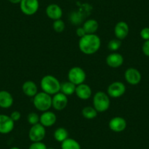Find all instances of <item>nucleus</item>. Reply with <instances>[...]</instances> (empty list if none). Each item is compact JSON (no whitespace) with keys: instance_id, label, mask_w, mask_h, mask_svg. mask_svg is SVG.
<instances>
[{"instance_id":"31","label":"nucleus","mask_w":149,"mask_h":149,"mask_svg":"<svg viewBox=\"0 0 149 149\" xmlns=\"http://www.w3.org/2000/svg\"><path fill=\"white\" fill-rule=\"evenodd\" d=\"M142 51L146 56L149 57V40H146L142 45Z\"/></svg>"},{"instance_id":"1","label":"nucleus","mask_w":149,"mask_h":149,"mask_svg":"<svg viewBox=\"0 0 149 149\" xmlns=\"http://www.w3.org/2000/svg\"><path fill=\"white\" fill-rule=\"evenodd\" d=\"M79 49L86 55L96 54L101 47V39L96 34H86L80 38L78 42Z\"/></svg>"},{"instance_id":"32","label":"nucleus","mask_w":149,"mask_h":149,"mask_svg":"<svg viewBox=\"0 0 149 149\" xmlns=\"http://www.w3.org/2000/svg\"><path fill=\"white\" fill-rule=\"evenodd\" d=\"M76 34L77 35H78V37H79L80 38H81V37H84V36L86 34V31L84 30V29L82 27H78V29H76Z\"/></svg>"},{"instance_id":"18","label":"nucleus","mask_w":149,"mask_h":149,"mask_svg":"<svg viewBox=\"0 0 149 149\" xmlns=\"http://www.w3.org/2000/svg\"><path fill=\"white\" fill-rule=\"evenodd\" d=\"M13 97L9 91L6 90L0 91V107L8 109L13 104Z\"/></svg>"},{"instance_id":"23","label":"nucleus","mask_w":149,"mask_h":149,"mask_svg":"<svg viewBox=\"0 0 149 149\" xmlns=\"http://www.w3.org/2000/svg\"><path fill=\"white\" fill-rule=\"evenodd\" d=\"M61 149H81V146L76 140L68 137L61 143Z\"/></svg>"},{"instance_id":"20","label":"nucleus","mask_w":149,"mask_h":149,"mask_svg":"<svg viewBox=\"0 0 149 149\" xmlns=\"http://www.w3.org/2000/svg\"><path fill=\"white\" fill-rule=\"evenodd\" d=\"M83 28L86 34H95L99 29V24L97 20L88 19L84 23Z\"/></svg>"},{"instance_id":"11","label":"nucleus","mask_w":149,"mask_h":149,"mask_svg":"<svg viewBox=\"0 0 149 149\" xmlns=\"http://www.w3.org/2000/svg\"><path fill=\"white\" fill-rule=\"evenodd\" d=\"M108 127L111 131L114 132H122L127 127V122L123 117L116 116L112 118L108 123Z\"/></svg>"},{"instance_id":"29","label":"nucleus","mask_w":149,"mask_h":149,"mask_svg":"<svg viewBox=\"0 0 149 149\" xmlns=\"http://www.w3.org/2000/svg\"><path fill=\"white\" fill-rule=\"evenodd\" d=\"M140 37L145 41L149 40V27H145L142 29L140 32Z\"/></svg>"},{"instance_id":"16","label":"nucleus","mask_w":149,"mask_h":149,"mask_svg":"<svg viewBox=\"0 0 149 149\" xmlns=\"http://www.w3.org/2000/svg\"><path fill=\"white\" fill-rule=\"evenodd\" d=\"M45 13L48 18L53 21L61 19L63 15V10L57 4H50L45 10Z\"/></svg>"},{"instance_id":"26","label":"nucleus","mask_w":149,"mask_h":149,"mask_svg":"<svg viewBox=\"0 0 149 149\" xmlns=\"http://www.w3.org/2000/svg\"><path fill=\"white\" fill-rule=\"evenodd\" d=\"M53 29L57 33H61L65 29V24L61 19L56 20L53 23Z\"/></svg>"},{"instance_id":"13","label":"nucleus","mask_w":149,"mask_h":149,"mask_svg":"<svg viewBox=\"0 0 149 149\" xmlns=\"http://www.w3.org/2000/svg\"><path fill=\"white\" fill-rule=\"evenodd\" d=\"M56 121V115L55 114V113L51 111V110L42 112V113L40 116V123L45 128L54 126Z\"/></svg>"},{"instance_id":"19","label":"nucleus","mask_w":149,"mask_h":149,"mask_svg":"<svg viewBox=\"0 0 149 149\" xmlns=\"http://www.w3.org/2000/svg\"><path fill=\"white\" fill-rule=\"evenodd\" d=\"M22 91L26 96L29 97H34L38 93V87L37 84L32 81H26L23 84Z\"/></svg>"},{"instance_id":"8","label":"nucleus","mask_w":149,"mask_h":149,"mask_svg":"<svg viewBox=\"0 0 149 149\" xmlns=\"http://www.w3.org/2000/svg\"><path fill=\"white\" fill-rule=\"evenodd\" d=\"M126 86L121 81H115L108 86L107 88V94L110 98L117 99L122 97L126 92Z\"/></svg>"},{"instance_id":"2","label":"nucleus","mask_w":149,"mask_h":149,"mask_svg":"<svg viewBox=\"0 0 149 149\" xmlns=\"http://www.w3.org/2000/svg\"><path fill=\"white\" fill-rule=\"evenodd\" d=\"M40 87L42 91L54 96L60 92L61 83L57 78L52 74H46L42 78L40 81Z\"/></svg>"},{"instance_id":"5","label":"nucleus","mask_w":149,"mask_h":149,"mask_svg":"<svg viewBox=\"0 0 149 149\" xmlns=\"http://www.w3.org/2000/svg\"><path fill=\"white\" fill-rule=\"evenodd\" d=\"M67 78L69 81L74 84L75 86H78L85 82L86 79V73L81 67H73L69 70Z\"/></svg>"},{"instance_id":"6","label":"nucleus","mask_w":149,"mask_h":149,"mask_svg":"<svg viewBox=\"0 0 149 149\" xmlns=\"http://www.w3.org/2000/svg\"><path fill=\"white\" fill-rule=\"evenodd\" d=\"M46 135V130L40 123L32 125L29 131L28 136L31 142H42Z\"/></svg>"},{"instance_id":"9","label":"nucleus","mask_w":149,"mask_h":149,"mask_svg":"<svg viewBox=\"0 0 149 149\" xmlns=\"http://www.w3.org/2000/svg\"><path fill=\"white\" fill-rule=\"evenodd\" d=\"M124 79L130 85H137L141 81V73L137 69L134 68V67H130L126 70L125 72H124Z\"/></svg>"},{"instance_id":"12","label":"nucleus","mask_w":149,"mask_h":149,"mask_svg":"<svg viewBox=\"0 0 149 149\" xmlns=\"http://www.w3.org/2000/svg\"><path fill=\"white\" fill-rule=\"evenodd\" d=\"M68 104L67 96L58 92L52 97V107L57 111H61L66 108Z\"/></svg>"},{"instance_id":"34","label":"nucleus","mask_w":149,"mask_h":149,"mask_svg":"<svg viewBox=\"0 0 149 149\" xmlns=\"http://www.w3.org/2000/svg\"><path fill=\"white\" fill-rule=\"evenodd\" d=\"M10 149H21V148L18 147H12V148H10Z\"/></svg>"},{"instance_id":"21","label":"nucleus","mask_w":149,"mask_h":149,"mask_svg":"<svg viewBox=\"0 0 149 149\" xmlns=\"http://www.w3.org/2000/svg\"><path fill=\"white\" fill-rule=\"evenodd\" d=\"M75 88H76V86L68 81L61 84L60 92L65 94L66 96H71L75 93Z\"/></svg>"},{"instance_id":"14","label":"nucleus","mask_w":149,"mask_h":149,"mask_svg":"<svg viewBox=\"0 0 149 149\" xmlns=\"http://www.w3.org/2000/svg\"><path fill=\"white\" fill-rule=\"evenodd\" d=\"M124 57L121 54L112 52L106 57V64L111 68H118L124 64Z\"/></svg>"},{"instance_id":"3","label":"nucleus","mask_w":149,"mask_h":149,"mask_svg":"<svg viewBox=\"0 0 149 149\" xmlns=\"http://www.w3.org/2000/svg\"><path fill=\"white\" fill-rule=\"evenodd\" d=\"M33 104L38 111L42 113L50 110L52 107V97L44 91L38 92L33 97Z\"/></svg>"},{"instance_id":"25","label":"nucleus","mask_w":149,"mask_h":149,"mask_svg":"<svg viewBox=\"0 0 149 149\" xmlns=\"http://www.w3.org/2000/svg\"><path fill=\"white\" fill-rule=\"evenodd\" d=\"M121 46V40L115 38V39H113L108 42L107 44V48H108L110 51H113V52H116V51H118Z\"/></svg>"},{"instance_id":"15","label":"nucleus","mask_w":149,"mask_h":149,"mask_svg":"<svg viewBox=\"0 0 149 149\" xmlns=\"http://www.w3.org/2000/svg\"><path fill=\"white\" fill-rule=\"evenodd\" d=\"M130 32V27L125 21H119L114 27V34L116 38L123 40L128 36Z\"/></svg>"},{"instance_id":"35","label":"nucleus","mask_w":149,"mask_h":149,"mask_svg":"<svg viewBox=\"0 0 149 149\" xmlns=\"http://www.w3.org/2000/svg\"><path fill=\"white\" fill-rule=\"evenodd\" d=\"M48 149H56L54 148H48Z\"/></svg>"},{"instance_id":"24","label":"nucleus","mask_w":149,"mask_h":149,"mask_svg":"<svg viewBox=\"0 0 149 149\" xmlns=\"http://www.w3.org/2000/svg\"><path fill=\"white\" fill-rule=\"evenodd\" d=\"M82 116L86 119H94L97 116L98 112L96 110V109L94 107L91 106H86L84 107L82 110Z\"/></svg>"},{"instance_id":"4","label":"nucleus","mask_w":149,"mask_h":149,"mask_svg":"<svg viewBox=\"0 0 149 149\" xmlns=\"http://www.w3.org/2000/svg\"><path fill=\"white\" fill-rule=\"evenodd\" d=\"M110 106V97L104 91H97L93 97V107L98 113L107 111Z\"/></svg>"},{"instance_id":"28","label":"nucleus","mask_w":149,"mask_h":149,"mask_svg":"<svg viewBox=\"0 0 149 149\" xmlns=\"http://www.w3.org/2000/svg\"><path fill=\"white\" fill-rule=\"evenodd\" d=\"M29 149H48V147L42 141L33 142L29 146Z\"/></svg>"},{"instance_id":"27","label":"nucleus","mask_w":149,"mask_h":149,"mask_svg":"<svg viewBox=\"0 0 149 149\" xmlns=\"http://www.w3.org/2000/svg\"><path fill=\"white\" fill-rule=\"evenodd\" d=\"M27 121L29 124L35 125V124H39L40 123V116L39 114L35 113V112H31L29 113L27 116Z\"/></svg>"},{"instance_id":"22","label":"nucleus","mask_w":149,"mask_h":149,"mask_svg":"<svg viewBox=\"0 0 149 149\" xmlns=\"http://www.w3.org/2000/svg\"><path fill=\"white\" fill-rule=\"evenodd\" d=\"M54 137L56 141L62 143L69 137V132L67 129L64 127H58L54 131Z\"/></svg>"},{"instance_id":"33","label":"nucleus","mask_w":149,"mask_h":149,"mask_svg":"<svg viewBox=\"0 0 149 149\" xmlns=\"http://www.w3.org/2000/svg\"><path fill=\"white\" fill-rule=\"evenodd\" d=\"M10 3L14 4V5H16V4H20L21 0H8Z\"/></svg>"},{"instance_id":"30","label":"nucleus","mask_w":149,"mask_h":149,"mask_svg":"<svg viewBox=\"0 0 149 149\" xmlns=\"http://www.w3.org/2000/svg\"><path fill=\"white\" fill-rule=\"evenodd\" d=\"M10 116V118H12V120L14 122H16V121H19V120L21 119V113L19 111H18V110H14V111H13L12 113H11Z\"/></svg>"},{"instance_id":"10","label":"nucleus","mask_w":149,"mask_h":149,"mask_svg":"<svg viewBox=\"0 0 149 149\" xmlns=\"http://www.w3.org/2000/svg\"><path fill=\"white\" fill-rule=\"evenodd\" d=\"M15 122L10 116L0 114V134H8L13 130Z\"/></svg>"},{"instance_id":"17","label":"nucleus","mask_w":149,"mask_h":149,"mask_svg":"<svg viewBox=\"0 0 149 149\" xmlns=\"http://www.w3.org/2000/svg\"><path fill=\"white\" fill-rule=\"evenodd\" d=\"M74 94H76V96L80 100H88L92 96V90L88 84L84 83V84L76 86Z\"/></svg>"},{"instance_id":"7","label":"nucleus","mask_w":149,"mask_h":149,"mask_svg":"<svg viewBox=\"0 0 149 149\" xmlns=\"http://www.w3.org/2000/svg\"><path fill=\"white\" fill-rule=\"evenodd\" d=\"M19 5L21 12L28 16L34 15L40 8L38 0H21Z\"/></svg>"}]
</instances>
